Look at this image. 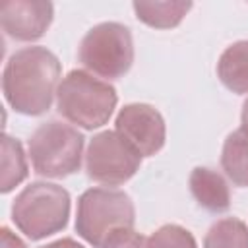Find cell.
<instances>
[{"instance_id":"d6986e66","label":"cell","mask_w":248,"mask_h":248,"mask_svg":"<svg viewBox=\"0 0 248 248\" xmlns=\"http://www.w3.org/2000/svg\"><path fill=\"white\" fill-rule=\"evenodd\" d=\"M41 248H85V246H81V244L76 242L74 238H60V240H54V242L45 244V246H41Z\"/></svg>"},{"instance_id":"5b68a950","label":"cell","mask_w":248,"mask_h":248,"mask_svg":"<svg viewBox=\"0 0 248 248\" xmlns=\"http://www.w3.org/2000/svg\"><path fill=\"white\" fill-rule=\"evenodd\" d=\"M81 155L83 136L64 122H45L29 138V159L39 176H70L79 170Z\"/></svg>"},{"instance_id":"ffe728a7","label":"cell","mask_w":248,"mask_h":248,"mask_svg":"<svg viewBox=\"0 0 248 248\" xmlns=\"http://www.w3.org/2000/svg\"><path fill=\"white\" fill-rule=\"evenodd\" d=\"M240 118H242V126H248V99H246L244 105H242V114H240Z\"/></svg>"},{"instance_id":"8992f818","label":"cell","mask_w":248,"mask_h":248,"mask_svg":"<svg viewBox=\"0 0 248 248\" xmlns=\"http://www.w3.org/2000/svg\"><path fill=\"white\" fill-rule=\"evenodd\" d=\"M79 62L93 74L118 79L134 64V41L126 25L118 21H103L91 27L78 50Z\"/></svg>"},{"instance_id":"ac0fdd59","label":"cell","mask_w":248,"mask_h":248,"mask_svg":"<svg viewBox=\"0 0 248 248\" xmlns=\"http://www.w3.org/2000/svg\"><path fill=\"white\" fill-rule=\"evenodd\" d=\"M0 248H27V246H25V242H23L17 234H14L8 227H2V229H0Z\"/></svg>"},{"instance_id":"e0dca14e","label":"cell","mask_w":248,"mask_h":248,"mask_svg":"<svg viewBox=\"0 0 248 248\" xmlns=\"http://www.w3.org/2000/svg\"><path fill=\"white\" fill-rule=\"evenodd\" d=\"M147 236L136 232L134 229H118L114 231L103 248H145Z\"/></svg>"},{"instance_id":"52a82bcc","label":"cell","mask_w":248,"mask_h":248,"mask_svg":"<svg viewBox=\"0 0 248 248\" xmlns=\"http://www.w3.org/2000/svg\"><path fill=\"white\" fill-rule=\"evenodd\" d=\"M141 165V155L114 130L99 132L91 138L85 153L87 176L107 186L128 182Z\"/></svg>"},{"instance_id":"ba28073f","label":"cell","mask_w":248,"mask_h":248,"mask_svg":"<svg viewBox=\"0 0 248 248\" xmlns=\"http://www.w3.org/2000/svg\"><path fill=\"white\" fill-rule=\"evenodd\" d=\"M116 132L141 155L151 157L163 149L167 128L161 112L145 103H130L116 114Z\"/></svg>"},{"instance_id":"5bb4252c","label":"cell","mask_w":248,"mask_h":248,"mask_svg":"<svg viewBox=\"0 0 248 248\" xmlns=\"http://www.w3.org/2000/svg\"><path fill=\"white\" fill-rule=\"evenodd\" d=\"M27 161L23 147L19 140H14L12 136L4 134L2 138V182L0 192L8 194L12 192L19 182L27 178Z\"/></svg>"},{"instance_id":"7c38bea8","label":"cell","mask_w":248,"mask_h":248,"mask_svg":"<svg viewBox=\"0 0 248 248\" xmlns=\"http://www.w3.org/2000/svg\"><path fill=\"white\" fill-rule=\"evenodd\" d=\"M221 167L234 186L248 188V126L231 132L223 143Z\"/></svg>"},{"instance_id":"6da1fadb","label":"cell","mask_w":248,"mask_h":248,"mask_svg":"<svg viewBox=\"0 0 248 248\" xmlns=\"http://www.w3.org/2000/svg\"><path fill=\"white\" fill-rule=\"evenodd\" d=\"M60 60L46 46H25L16 50L2 74L6 103L19 114H45L58 89Z\"/></svg>"},{"instance_id":"277c9868","label":"cell","mask_w":248,"mask_h":248,"mask_svg":"<svg viewBox=\"0 0 248 248\" xmlns=\"http://www.w3.org/2000/svg\"><path fill=\"white\" fill-rule=\"evenodd\" d=\"M132 198L116 188H89L78 200L76 232L93 248H103L118 229H134Z\"/></svg>"},{"instance_id":"2e32d148","label":"cell","mask_w":248,"mask_h":248,"mask_svg":"<svg viewBox=\"0 0 248 248\" xmlns=\"http://www.w3.org/2000/svg\"><path fill=\"white\" fill-rule=\"evenodd\" d=\"M145 248H198L192 232L180 225H163L145 240Z\"/></svg>"},{"instance_id":"3957f363","label":"cell","mask_w":248,"mask_h":248,"mask_svg":"<svg viewBox=\"0 0 248 248\" xmlns=\"http://www.w3.org/2000/svg\"><path fill=\"white\" fill-rule=\"evenodd\" d=\"M70 194L52 182H31L12 203V221L31 240L46 238L66 229Z\"/></svg>"},{"instance_id":"9c48e42d","label":"cell","mask_w":248,"mask_h":248,"mask_svg":"<svg viewBox=\"0 0 248 248\" xmlns=\"http://www.w3.org/2000/svg\"><path fill=\"white\" fill-rule=\"evenodd\" d=\"M54 6L46 0H6L0 4V23L16 41H37L52 23Z\"/></svg>"},{"instance_id":"30bf717a","label":"cell","mask_w":248,"mask_h":248,"mask_svg":"<svg viewBox=\"0 0 248 248\" xmlns=\"http://www.w3.org/2000/svg\"><path fill=\"white\" fill-rule=\"evenodd\" d=\"M194 200L211 213H223L231 207V190L227 180L209 167H196L190 174Z\"/></svg>"},{"instance_id":"7a4b0ae2","label":"cell","mask_w":248,"mask_h":248,"mask_svg":"<svg viewBox=\"0 0 248 248\" xmlns=\"http://www.w3.org/2000/svg\"><path fill=\"white\" fill-rule=\"evenodd\" d=\"M118 103L116 89L85 70H72L56 89L58 112L85 130L101 128L108 122Z\"/></svg>"},{"instance_id":"9a60e30c","label":"cell","mask_w":248,"mask_h":248,"mask_svg":"<svg viewBox=\"0 0 248 248\" xmlns=\"http://www.w3.org/2000/svg\"><path fill=\"white\" fill-rule=\"evenodd\" d=\"M203 248H248V227L236 217L213 223L203 238Z\"/></svg>"},{"instance_id":"8fae6325","label":"cell","mask_w":248,"mask_h":248,"mask_svg":"<svg viewBox=\"0 0 248 248\" xmlns=\"http://www.w3.org/2000/svg\"><path fill=\"white\" fill-rule=\"evenodd\" d=\"M217 76L221 83L236 93H248V41H236L223 50L217 62Z\"/></svg>"},{"instance_id":"4fadbf2b","label":"cell","mask_w":248,"mask_h":248,"mask_svg":"<svg viewBox=\"0 0 248 248\" xmlns=\"http://www.w3.org/2000/svg\"><path fill=\"white\" fill-rule=\"evenodd\" d=\"M136 17L153 29H172L190 12L192 2L172 0V2H134Z\"/></svg>"}]
</instances>
